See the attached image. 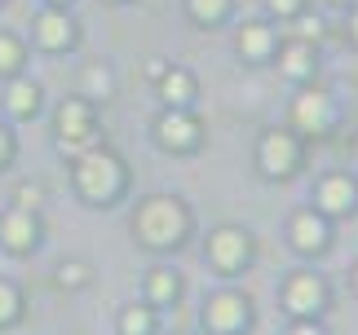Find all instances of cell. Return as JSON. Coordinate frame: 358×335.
Listing matches in <instances>:
<instances>
[{
    "mask_svg": "<svg viewBox=\"0 0 358 335\" xmlns=\"http://www.w3.org/2000/svg\"><path fill=\"white\" fill-rule=\"evenodd\" d=\"M155 133H159V142H164V146H173V150H190V146L199 142V124L190 119V115H182V110L164 115Z\"/></svg>",
    "mask_w": 358,
    "mask_h": 335,
    "instance_id": "9",
    "label": "cell"
},
{
    "mask_svg": "<svg viewBox=\"0 0 358 335\" xmlns=\"http://www.w3.org/2000/svg\"><path fill=\"white\" fill-rule=\"evenodd\" d=\"M323 300H327V291H323V283L314 274H292L287 278V309L296 318H314L323 309Z\"/></svg>",
    "mask_w": 358,
    "mask_h": 335,
    "instance_id": "5",
    "label": "cell"
},
{
    "mask_svg": "<svg viewBox=\"0 0 358 335\" xmlns=\"http://www.w3.org/2000/svg\"><path fill=\"white\" fill-rule=\"evenodd\" d=\"M350 36H354V45H358V9H354V18H350Z\"/></svg>",
    "mask_w": 358,
    "mask_h": 335,
    "instance_id": "28",
    "label": "cell"
},
{
    "mask_svg": "<svg viewBox=\"0 0 358 335\" xmlns=\"http://www.w3.org/2000/svg\"><path fill=\"white\" fill-rule=\"evenodd\" d=\"M208 256L217 269H239V265L248 260V234L243 230H217L213 239H208Z\"/></svg>",
    "mask_w": 358,
    "mask_h": 335,
    "instance_id": "7",
    "label": "cell"
},
{
    "mask_svg": "<svg viewBox=\"0 0 358 335\" xmlns=\"http://www.w3.org/2000/svg\"><path fill=\"white\" fill-rule=\"evenodd\" d=\"M76 181H80V194H85V199H111V194L120 190V181H124L120 159L106 155V150H93V155L80 159Z\"/></svg>",
    "mask_w": 358,
    "mask_h": 335,
    "instance_id": "2",
    "label": "cell"
},
{
    "mask_svg": "<svg viewBox=\"0 0 358 335\" xmlns=\"http://www.w3.org/2000/svg\"><path fill=\"white\" fill-rule=\"evenodd\" d=\"M296 137L292 133H270L266 142H261V168H266L270 177H287L296 168Z\"/></svg>",
    "mask_w": 358,
    "mask_h": 335,
    "instance_id": "6",
    "label": "cell"
},
{
    "mask_svg": "<svg viewBox=\"0 0 358 335\" xmlns=\"http://www.w3.org/2000/svg\"><path fill=\"white\" fill-rule=\"evenodd\" d=\"M292 243L301 247V251H319L323 243H327V225L314 212H301L296 221H292Z\"/></svg>",
    "mask_w": 358,
    "mask_h": 335,
    "instance_id": "13",
    "label": "cell"
},
{
    "mask_svg": "<svg viewBox=\"0 0 358 335\" xmlns=\"http://www.w3.org/2000/svg\"><path fill=\"white\" fill-rule=\"evenodd\" d=\"M226 5L230 0H190V13H195L199 22H217L226 13Z\"/></svg>",
    "mask_w": 358,
    "mask_h": 335,
    "instance_id": "22",
    "label": "cell"
},
{
    "mask_svg": "<svg viewBox=\"0 0 358 335\" xmlns=\"http://www.w3.org/2000/svg\"><path fill=\"white\" fill-rule=\"evenodd\" d=\"M146 5H159V0H146Z\"/></svg>",
    "mask_w": 358,
    "mask_h": 335,
    "instance_id": "30",
    "label": "cell"
},
{
    "mask_svg": "<svg viewBox=\"0 0 358 335\" xmlns=\"http://www.w3.org/2000/svg\"><path fill=\"white\" fill-rule=\"evenodd\" d=\"M18 203H22V212H31V207L40 203V190H36V186H22V190H18Z\"/></svg>",
    "mask_w": 358,
    "mask_h": 335,
    "instance_id": "24",
    "label": "cell"
},
{
    "mask_svg": "<svg viewBox=\"0 0 358 335\" xmlns=\"http://www.w3.org/2000/svg\"><path fill=\"white\" fill-rule=\"evenodd\" d=\"M203 327L217 335H235L239 327H248V300L235 296V291H222L203 304Z\"/></svg>",
    "mask_w": 358,
    "mask_h": 335,
    "instance_id": "3",
    "label": "cell"
},
{
    "mask_svg": "<svg viewBox=\"0 0 358 335\" xmlns=\"http://www.w3.org/2000/svg\"><path fill=\"white\" fill-rule=\"evenodd\" d=\"M18 66H22V45L13 36H0V75L18 71Z\"/></svg>",
    "mask_w": 358,
    "mask_h": 335,
    "instance_id": "20",
    "label": "cell"
},
{
    "mask_svg": "<svg viewBox=\"0 0 358 335\" xmlns=\"http://www.w3.org/2000/svg\"><path fill=\"white\" fill-rule=\"evenodd\" d=\"M137 234L150 247H169L186 234V212L177 199H150L142 212H137Z\"/></svg>",
    "mask_w": 358,
    "mask_h": 335,
    "instance_id": "1",
    "label": "cell"
},
{
    "mask_svg": "<svg viewBox=\"0 0 358 335\" xmlns=\"http://www.w3.org/2000/svg\"><path fill=\"white\" fill-rule=\"evenodd\" d=\"M71 18H66V13H58V9H49V13H40V18H36V40H40V45H45V49H66V45H71Z\"/></svg>",
    "mask_w": 358,
    "mask_h": 335,
    "instance_id": "10",
    "label": "cell"
},
{
    "mask_svg": "<svg viewBox=\"0 0 358 335\" xmlns=\"http://www.w3.org/2000/svg\"><path fill=\"white\" fill-rule=\"evenodd\" d=\"M9 110H13V115H36V110H40V89L31 80H18L9 89Z\"/></svg>",
    "mask_w": 358,
    "mask_h": 335,
    "instance_id": "16",
    "label": "cell"
},
{
    "mask_svg": "<svg viewBox=\"0 0 358 335\" xmlns=\"http://www.w3.org/2000/svg\"><path fill=\"white\" fill-rule=\"evenodd\" d=\"M58 283H62V287H66V283L80 287V283H85V265H62V269H58Z\"/></svg>",
    "mask_w": 358,
    "mask_h": 335,
    "instance_id": "23",
    "label": "cell"
},
{
    "mask_svg": "<svg viewBox=\"0 0 358 335\" xmlns=\"http://www.w3.org/2000/svg\"><path fill=\"white\" fill-rule=\"evenodd\" d=\"M239 49L248 53V58H266V53L274 49V36H270V27H261V22H248L243 31H239Z\"/></svg>",
    "mask_w": 358,
    "mask_h": 335,
    "instance_id": "15",
    "label": "cell"
},
{
    "mask_svg": "<svg viewBox=\"0 0 358 335\" xmlns=\"http://www.w3.org/2000/svg\"><path fill=\"white\" fill-rule=\"evenodd\" d=\"M319 203H323V212H350V207L358 203L354 181L350 177H327L319 186Z\"/></svg>",
    "mask_w": 358,
    "mask_h": 335,
    "instance_id": "12",
    "label": "cell"
},
{
    "mask_svg": "<svg viewBox=\"0 0 358 335\" xmlns=\"http://www.w3.org/2000/svg\"><path fill=\"white\" fill-rule=\"evenodd\" d=\"M155 331V313L150 309H124V318H120V335H150Z\"/></svg>",
    "mask_w": 358,
    "mask_h": 335,
    "instance_id": "18",
    "label": "cell"
},
{
    "mask_svg": "<svg viewBox=\"0 0 358 335\" xmlns=\"http://www.w3.org/2000/svg\"><path fill=\"white\" fill-rule=\"evenodd\" d=\"M354 287H358V269H354Z\"/></svg>",
    "mask_w": 358,
    "mask_h": 335,
    "instance_id": "29",
    "label": "cell"
},
{
    "mask_svg": "<svg viewBox=\"0 0 358 335\" xmlns=\"http://www.w3.org/2000/svg\"><path fill=\"white\" fill-rule=\"evenodd\" d=\"M9 155H13V137H9L5 128H0V163H5Z\"/></svg>",
    "mask_w": 358,
    "mask_h": 335,
    "instance_id": "26",
    "label": "cell"
},
{
    "mask_svg": "<svg viewBox=\"0 0 358 335\" xmlns=\"http://www.w3.org/2000/svg\"><path fill=\"white\" fill-rule=\"evenodd\" d=\"M270 9H274V13H296L301 0H270Z\"/></svg>",
    "mask_w": 358,
    "mask_h": 335,
    "instance_id": "25",
    "label": "cell"
},
{
    "mask_svg": "<svg viewBox=\"0 0 358 335\" xmlns=\"http://www.w3.org/2000/svg\"><path fill=\"white\" fill-rule=\"evenodd\" d=\"M36 216L31 212H9L5 221H0V239H5L9 251H27V247H36Z\"/></svg>",
    "mask_w": 358,
    "mask_h": 335,
    "instance_id": "11",
    "label": "cell"
},
{
    "mask_svg": "<svg viewBox=\"0 0 358 335\" xmlns=\"http://www.w3.org/2000/svg\"><path fill=\"white\" fill-rule=\"evenodd\" d=\"M292 119L306 133H323L327 124H332V102H327V93H301L296 106H292Z\"/></svg>",
    "mask_w": 358,
    "mask_h": 335,
    "instance_id": "8",
    "label": "cell"
},
{
    "mask_svg": "<svg viewBox=\"0 0 358 335\" xmlns=\"http://www.w3.org/2000/svg\"><path fill=\"white\" fill-rule=\"evenodd\" d=\"M292 335H323V327H314V322H296Z\"/></svg>",
    "mask_w": 358,
    "mask_h": 335,
    "instance_id": "27",
    "label": "cell"
},
{
    "mask_svg": "<svg viewBox=\"0 0 358 335\" xmlns=\"http://www.w3.org/2000/svg\"><path fill=\"white\" fill-rule=\"evenodd\" d=\"M18 309H22V300H18V291H13L9 283H0V327H9V322H18Z\"/></svg>",
    "mask_w": 358,
    "mask_h": 335,
    "instance_id": "21",
    "label": "cell"
},
{
    "mask_svg": "<svg viewBox=\"0 0 358 335\" xmlns=\"http://www.w3.org/2000/svg\"><path fill=\"white\" fill-rule=\"evenodd\" d=\"M336 5H341V0H336Z\"/></svg>",
    "mask_w": 358,
    "mask_h": 335,
    "instance_id": "31",
    "label": "cell"
},
{
    "mask_svg": "<svg viewBox=\"0 0 358 335\" xmlns=\"http://www.w3.org/2000/svg\"><path fill=\"white\" fill-rule=\"evenodd\" d=\"M159 93H164V102L177 110V106H186L190 97H195V80H190L186 71H164L159 75Z\"/></svg>",
    "mask_w": 358,
    "mask_h": 335,
    "instance_id": "14",
    "label": "cell"
},
{
    "mask_svg": "<svg viewBox=\"0 0 358 335\" xmlns=\"http://www.w3.org/2000/svg\"><path fill=\"white\" fill-rule=\"evenodd\" d=\"M177 291H182V283H177V274H169V269H155V274H150V300H155V304H169V300H177Z\"/></svg>",
    "mask_w": 358,
    "mask_h": 335,
    "instance_id": "19",
    "label": "cell"
},
{
    "mask_svg": "<svg viewBox=\"0 0 358 335\" xmlns=\"http://www.w3.org/2000/svg\"><path fill=\"white\" fill-rule=\"evenodd\" d=\"M310 45H306V40H292V45H287L283 49V71L287 75H292V80H301V75H310Z\"/></svg>",
    "mask_w": 358,
    "mask_h": 335,
    "instance_id": "17",
    "label": "cell"
},
{
    "mask_svg": "<svg viewBox=\"0 0 358 335\" xmlns=\"http://www.w3.org/2000/svg\"><path fill=\"white\" fill-rule=\"evenodd\" d=\"M58 133H62V150L85 146L89 137H93V115H89V102H80V97L62 102V106H58Z\"/></svg>",
    "mask_w": 358,
    "mask_h": 335,
    "instance_id": "4",
    "label": "cell"
}]
</instances>
